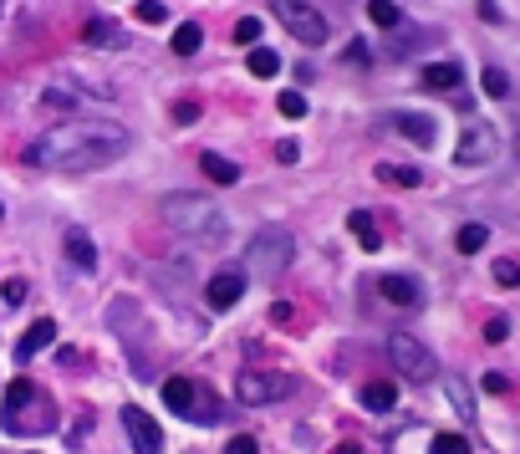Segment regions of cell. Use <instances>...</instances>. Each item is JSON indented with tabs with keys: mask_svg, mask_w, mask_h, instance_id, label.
I'll return each instance as SVG.
<instances>
[{
	"mask_svg": "<svg viewBox=\"0 0 520 454\" xmlns=\"http://www.w3.org/2000/svg\"><path fill=\"white\" fill-rule=\"evenodd\" d=\"M123 153H128V128L77 118V123L46 128L42 138L26 148V164L51 168V174H87V168L118 164Z\"/></svg>",
	"mask_w": 520,
	"mask_h": 454,
	"instance_id": "1",
	"label": "cell"
},
{
	"mask_svg": "<svg viewBox=\"0 0 520 454\" xmlns=\"http://www.w3.org/2000/svg\"><path fill=\"white\" fill-rule=\"evenodd\" d=\"M159 215L174 235H184L189 246H220L225 240V209L205 200V194H189V189H174L159 200Z\"/></svg>",
	"mask_w": 520,
	"mask_h": 454,
	"instance_id": "2",
	"label": "cell"
},
{
	"mask_svg": "<svg viewBox=\"0 0 520 454\" xmlns=\"http://www.w3.org/2000/svg\"><path fill=\"white\" fill-rule=\"evenodd\" d=\"M0 424H5V434H46V429H57V409H51V398L31 378H16L5 388Z\"/></svg>",
	"mask_w": 520,
	"mask_h": 454,
	"instance_id": "3",
	"label": "cell"
},
{
	"mask_svg": "<svg viewBox=\"0 0 520 454\" xmlns=\"http://www.w3.org/2000/svg\"><path fill=\"white\" fill-rule=\"evenodd\" d=\"M245 266H250V276H260V281H276L281 270L291 266V235L281 225H266L255 240H250V250H245Z\"/></svg>",
	"mask_w": 520,
	"mask_h": 454,
	"instance_id": "4",
	"label": "cell"
},
{
	"mask_svg": "<svg viewBox=\"0 0 520 454\" xmlns=\"http://www.w3.org/2000/svg\"><path fill=\"white\" fill-rule=\"evenodd\" d=\"M271 5H276V16H281V26H286L301 46H322L327 42L332 26H327V16L316 11L312 0H271Z\"/></svg>",
	"mask_w": 520,
	"mask_h": 454,
	"instance_id": "5",
	"label": "cell"
},
{
	"mask_svg": "<svg viewBox=\"0 0 520 454\" xmlns=\"http://www.w3.org/2000/svg\"><path fill=\"white\" fill-rule=\"evenodd\" d=\"M388 357H393V368L408 378V383H434L439 378V357L418 337H408V332H398L393 342H388Z\"/></svg>",
	"mask_w": 520,
	"mask_h": 454,
	"instance_id": "6",
	"label": "cell"
},
{
	"mask_svg": "<svg viewBox=\"0 0 520 454\" xmlns=\"http://www.w3.org/2000/svg\"><path fill=\"white\" fill-rule=\"evenodd\" d=\"M495 159H500V133L490 123H470L459 133V148H454L459 168H479V164H495Z\"/></svg>",
	"mask_w": 520,
	"mask_h": 454,
	"instance_id": "7",
	"label": "cell"
},
{
	"mask_svg": "<svg viewBox=\"0 0 520 454\" xmlns=\"http://www.w3.org/2000/svg\"><path fill=\"white\" fill-rule=\"evenodd\" d=\"M291 393V378L286 372H240L235 378V398L240 403H276Z\"/></svg>",
	"mask_w": 520,
	"mask_h": 454,
	"instance_id": "8",
	"label": "cell"
},
{
	"mask_svg": "<svg viewBox=\"0 0 520 454\" xmlns=\"http://www.w3.org/2000/svg\"><path fill=\"white\" fill-rule=\"evenodd\" d=\"M123 429H128V439H133L138 454H164V434H159V424H153L144 409H123Z\"/></svg>",
	"mask_w": 520,
	"mask_h": 454,
	"instance_id": "9",
	"label": "cell"
},
{
	"mask_svg": "<svg viewBox=\"0 0 520 454\" xmlns=\"http://www.w3.org/2000/svg\"><path fill=\"white\" fill-rule=\"evenodd\" d=\"M240 296H245V276H240L235 266H229V270H214V276H209L205 301H209L214 311H229L235 301H240Z\"/></svg>",
	"mask_w": 520,
	"mask_h": 454,
	"instance_id": "10",
	"label": "cell"
},
{
	"mask_svg": "<svg viewBox=\"0 0 520 454\" xmlns=\"http://www.w3.org/2000/svg\"><path fill=\"white\" fill-rule=\"evenodd\" d=\"M164 403L174 413H184V419H199V409H205V388H199L194 378H168L164 383Z\"/></svg>",
	"mask_w": 520,
	"mask_h": 454,
	"instance_id": "11",
	"label": "cell"
},
{
	"mask_svg": "<svg viewBox=\"0 0 520 454\" xmlns=\"http://www.w3.org/2000/svg\"><path fill=\"white\" fill-rule=\"evenodd\" d=\"M383 128L403 133V138H408V144H418V148H434V133H439V123L429 118V113H393Z\"/></svg>",
	"mask_w": 520,
	"mask_h": 454,
	"instance_id": "12",
	"label": "cell"
},
{
	"mask_svg": "<svg viewBox=\"0 0 520 454\" xmlns=\"http://www.w3.org/2000/svg\"><path fill=\"white\" fill-rule=\"evenodd\" d=\"M51 342H57V322H51V317H42V322H31V327H26V337L16 342V357H21V363H31V357H36V352H46Z\"/></svg>",
	"mask_w": 520,
	"mask_h": 454,
	"instance_id": "13",
	"label": "cell"
},
{
	"mask_svg": "<svg viewBox=\"0 0 520 454\" xmlns=\"http://www.w3.org/2000/svg\"><path fill=\"white\" fill-rule=\"evenodd\" d=\"M459 82H464V67L459 62H429L423 67V87H429V92H459Z\"/></svg>",
	"mask_w": 520,
	"mask_h": 454,
	"instance_id": "14",
	"label": "cell"
},
{
	"mask_svg": "<svg viewBox=\"0 0 520 454\" xmlns=\"http://www.w3.org/2000/svg\"><path fill=\"white\" fill-rule=\"evenodd\" d=\"M66 261H72L77 270L97 266V246H92V235H87V230H66Z\"/></svg>",
	"mask_w": 520,
	"mask_h": 454,
	"instance_id": "15",
	"label": "cell"
},
{
	"mask_svg": "<svg viewBox=\"0 0 520 454\" xmlns=\"http://www.w3.org/2000/svg\"><path fill=\"white\" fill-rule=\"evenodd\" d=\"M377 291H383L393 307H418V301H423V296H418V281H408V276H383Z\"/></svg>",
	"mask_w": 520,
	"mask_h": 454,
	"instance_id": "16",
	"label": "cell"
},
{
	"mask_svg": "<svg viewBox=\"0 0 520 454\" xmlns=\"http://www.w3.org/2000/svg\"><path fill=\"white\" fill-rule=\"evenodd\" d=\"M362 403H368L373 413H388L398 403V383H393V378H377V383H368V388H362Z\"/></svg>",
	"mask_w": 520,
	"mask_h": 454,
	"instance_id": "17",
	"label": "cell"
},
{
	"mask_svg": "<svg viewBox=\"0 0 520 454\" xmlns=\"http://www.w3.org/2000/svg\"><path fill=\"white\" fill-rule=\"evenodd\" d=\"M347 230H353L357 240H362V250H377V246H383V235H377V220L368 215V209H353V215H347Z\"/></svg>",
	"mask_w": 520,
	"mask_h": 454,
	"instance_id": "18",
	"label": "cell"
},
{
	"mask_svg": "<svg viewBox=\"0 0 520 454\" xmlns=\"http://www.w3.org/2000/svg\"><path fill=\"white\" fill-rule=\"evenodd\" d=\"M199 168H205L214 184H235L240 179V164H229L225 153H199Z\"/></svg>",
	"mask_w": 520,
	"mask_h": 454,
	"instance_id": "19",
	"label": "cell"
},
{
	"mask_svg": "<svg viewBox=\"0 0 520 454\" xmlns=\"http://www.w3.org/2000/svg\"><path fill=\"white\" fill-rule=\"evenodd\" d=\"M377 179H383V184H403V189L423 184V174H418L414 164H377Z\"/></svg>",
	"mask_w": 520,
	"mask_h": 454,
	"instance_id": "20",
	"label": "cell"
},
{
	"mask_svg": "<svg viewBox=\"0 0 520 454\" xmlns=\"http://www.w3.org/2000/svg\"><path fill=\"white\" fill-rule=\"evenodd\" d=\"M199 46H205V31H199V21H184L179 31H174V51H179V57H194Z\"/></svg>",
	"mask_w": 520,
	"mask_h": 454,
	"instance_id": "21",
	"label": "cell"
},
{
	"mask_svg": "<svg viewBox=\"0 0 520 454\" xmlns=\"http://www.w3.org/2000/svg\"><path fill=\"white\" fill-rule=\"evenodd\" d=\"M245 67H250V77H276V72H281V57L266 51V46H255V51L245 57Z\"/></svg>",
	"mask_w": 520,
	"mask_h": 454,
	"instance_id": "22",
	"label": "cell"
},
{
	"mask_svg": "<svg viewBox=\"0 0 520 454\" xmlns=\"http://www.w3.org/2000/svg\"><path fill=\"white\" fill-rule=\"evenodd\" d=\"M479 87H485V98H510V77H505L500 67H485V72H479Z\"/></svg>",
	"mask_w": 520,
	"mask_h": 454,
	"instance_id": "23",
	"label": "cell"
},
{
	"mask_svg": "<svg viewBox=\"0 0 520 454\" xmlns=\"http://www.w3.org/2000/svg\"><path fill=\"white\" fill-rule=\"evenodd\" d=\"M368 16H373L377 26H398L403 21V11H398L393 0H368Z\"/></svg>",
	"mask_w": 520,
	"mask_h": 454,
	"instance_id": "24",
	"label": "cell"
},
{
	"mask_svg": "<svg viewBox=\"0 0 520 454\" xmlns=\"http://www.w3.org/2000/svg\"><path fill=\"white\" fill-rule=\"evenodd\" d=\"M138 21H144V26H164L168 21V5H164V0H138Z\"/></svg>",
	"mask_w": 520,
	"mask_h": 454,
	"instance_id": "25",
	"label": "cell"
},
{
	"mask_svg": "<svg viewBox=\"0 0 520 454\" xmlns=\"http://www.w3.org/2000/svg\"><path fill=\"white\" fill-rule=\"evenodd\" d=\"M464 255H475V250H485V225H464L459 230V240H454Z\"/></svg>",
	"mask_w": 520,
	"mask_h": 454,
	"instance_id": "26",
	"label": "cell"
},
{
	"mask_svg": "<svg viewBox=\"0 0 520 454\" xmlns=\"http://www.w3.org/2000/svg\"><path fill=\"white\" fill-rule=\"evenodd\" d=\"M429 454H470V439H464V434H439Z\"/></svg>",
	"mask_w": 520,
	"mask_h": 454,
	"instance_id": "27",
	"label": "cell"
},
{
	"mask_svg": "<svg viewBox=\"0 0 520 454\" xmlns=\"http://www.w3.org/2000/svg\"><path fill=\"white\" fill-rule=\"evenodd\" d=\"M276 103H281V118H307V98L301 92H281Z\"/></svg>",
	"mask_w": 520,
	"mask_h": 454,
	"instance_id": "28",
	"label": "cell"
},
{
	"mask_svg": "<svg viewBox=\"0 0 520 454\" xmlns=\"http://www.w3.org/2000/svg\"><path fill=\"white\" fill-rule=\"evenodd\" d=\"M444 388L454 393V409H459V419H475V409H470V393H464V383H459V378H444Z\"/></svg>",
	"mask_w": 520,
	"mask_h": 454,
	"instance_id": "29",
	"label": "cell"
},
{
	"mask_svg": "<svg viewBox=\"0 0 520 454\" xmlns=\"http://www.w3.org/2000/svg\"><path fill=\"white\" fill-rule=\"evenodd\" d=\"M235 42H245V46H255V42H260V21H255V16H245V21L235 26Z\"/></svg>",
	"mask_w": 520,
	"mask_h": 454,
	"instance_id": "30",
	"label": "cell"
},
{
	"mask_svg": "<svg viewBox=\"0 0 520 454\" xmlns=\"http://www.w3.org/2000/svg\"><path fill=\"white\" fill-rule=\"evenodd\" d=\"M495 281L500 286H520V266L516 261H495Z\"/></svg>",
	"mask_w": 520,
	"mask_h": 454,
	"instance_id": "31",
	"label": "cell"
},
{
	"mask_svg": "<svg viewBox=\"0 0 520 454\" xmlns=\"http://www.w3.org/2000/svg\"><path fill=\"white\" fill-rule=\"evenodd\" d=\"M505 337H510V322H505V317H490V322H485V342H505Z\"/></svg>",
	"mask_w": 520,
	"mask_h": 454,
	"instance_id": "32",
	"label": "cell"
},
{
	"mask_svg": "<svg viewBox=\"0 0 520 454\" xmlns=\"http://www.w3.org/2000/svg\"><path fill=\"white\" fill-rule=\"evenodd\" d=\"M225 454H260V444H255L250 434H235V439L225 444Z\"/></svg>",
	"mask_w": 520,
	"mask_h": 454,
	"instance_id": "33",
	"label": "cell"
},
{
	"mask_svg": "<svg viewBox=\"0 0 520 454\" xmlns=\"http://www.w3.org/2000/svg\"><path fill=\"white\" fill-rule=\"evenodd\" d=\"M87 42H92V46L113 42V26H107V21H92V26H87Z\"/></svg>",
	"mask_w": 520,
	"mask_h": 454,
	"instance_id": "34",
	"label": "cell"
},
{
	"mask_svg": "<svg viewBox=\"0 0 520 454\" xmlns=\"http://www.w3.org/2000/svg\"><path fill=\"white\" fill-rule=\"evenodd\" d=\"M0 296H5L11 307H21V301H26V281H5V291H0Z\"/></svg>",
	"mask_w": 520,
	"mask_h": 454,
	"instance_id": "35",
	"label": "cell"
},
{
	"mask_svg": "<svg viewBox=\"0 0 520 454\" xmlns=\"http://www.w3.org/2000/svg\"><path fill=\"white\" fill-rule=\"evenodd\" d=\"M174 118H179V123H194V118H199V107H194V103H179V107H174Z\"/></svg>",
	"mask_w": 520,
	"mask_h": 454,
	"instance_id": "36",
	"label": "cell"
},
{
	"mask_svg": "<svg viewBox=\"0 0 520 454\" xmlns=\"http://www.w3.org/2000/svg\"><path fill=\"white\" fill-rule=\"evenodd\" d=\"M485 388H490V393H505L510 383H505V372H485Z\"/></svg>",
	"mask_w": 520,
	"mask_h": 454,
	"instance_id": "37",
	"label": "cell"
},
{
	"mask_svg": "<svg viewBox=\"0 0 520 454\" xmlns=\"http://www.w3.org/2000/svg\"><path fill=\"white\" fill-rule=\"evenodd\" d=\"M276 159H281V164H296V144H276Z\"/></svg>",
	"mask_w": 520,
	"mask_h": 454,
	"instance_id": "38",
	"label": "cell"
},
{
	"mask_svg": "<svg viewBox=\"0 0 520 454\" xmlns=\"http://www.w3.org/2000/svg\"><path fill=\"white\" fill-rule=\"evenodd\" d=\"M479 16H485V21H500V5L495 0H479Z\"/></svg>",
	"mask_w": 520,
	"mask_h": 454,
	"instance_id": "39",
	"label": "cell"
},
{
	"mask_svg": "<svg viewBox=\"0 0 520 454\" xmlns=\"http://www.w3.org/2000/svg\"><path fill=\"white\" fill-rule=\"evenodd\" d=\"M337 454H362V450H357V444H337Z\"/></svg>",
	"mask_w": 520,
	"mask_h": 454,
	"instance_id": "40",
	"label": "cell"
},
{
	"mask_svg": "<svg viewBox=\"0 0 520 454\" xmlns=\"http://www.w3.org/2000/svg\"><path fill=\"white\" fill-rule=\"evenodd\" d=\"M0 215H5V209H0Z\"/></svg>",
	"mask_w": 520,
	"mask_h": 454,
	"instance_id": "41",
	"label": "cell"
}]
</instances>
